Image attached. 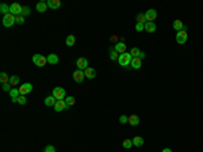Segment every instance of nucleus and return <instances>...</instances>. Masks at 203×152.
Instances as JSON below:
<instances>
[{
    "mask_svg": "<svg viewBox=\"0 0 203 152\" xmlns=\"http://www.w3.org/2000/svg\"><path fill=\"white\" fill-rule=\"evenodd\" d=\"M33 63H34L37 67H45L48 60H46V57H43L42 54H34V56H33Z\"/></svg>",
    "mask_w": 203,
    "mask_h": 152,
    "instance_id": "20e7f679",
    "label": "nucleus"
},
{
    "mask_svg": "<svg viewBox=\"0 0 203 152\" xmlns=\"http://www.w3.org/2000/svg\"><path fill=\"white\" fill-rule=\"evenodd\" d=\"M30 12H31L30 7H23V11H22V15H23V16H27V15H30Z\"/></svg>",
    "mask_w": 203,
    "mask_h": 152,
    "instance_id": "c9c22d12",
    "label": "nucleus"
},
{
    "mask_svg": "<svg viewBox=\"0 0 203 152\" xmlns=\"http://www.w3.org/2000/svg\"><path fill=\"white\" fill-rule=\"evenodd\" d=\"M140 53H141V50L138 48H133V49L130 50V54L133 57H140Z\"/></svg>",
    "mask_w": 203,
    "mask_h": 152,
    "instance_id": "2f4dec72",
    "label": "nucleus"
},
{
    "mask_svg": "<svg viewBox=\"0 0 203 152\" xmlns=\"http://www.w3.org/2000/svg\"><path fill=\"white\" fill-rule=\"evenodd\" d=\"M84 75H85V78H88V79H94L96 76V71H95V68L88 67L84 71Z\"/></svg>",
    "mask_w": 203,
    "mask_h": 152,
    "instance_id": "f3484780",
    "label": "nucleus"
},
{
    "mask_svg": "<svg viewBox=\"0 0 203 152\" xmlns=\"http://www.w3.org/2000/svg\"><path fill=\"white\" fill-rule=\"evenodd\" d=\"M136 30L138 33L142 31V30H145V25H142V23H137V25H136Z\"/></svg>",
    "mask_w": 203,
    "mask_h": 152,
    "instance_id": "e433bc0d",
    "label": "nucleus"
},
{
    "mask_svg": "<svg viewBox=\"0 0 203 152\" xmlns=\"http://www.w3.org/2000/svg\"><path fill=\"white\" fill-rule=\"evenodd\" d=\"M15 23H16V16H15V15H12L11 12L7 15H4V18H3L4 27H11V26H14Z\"/></svg>",
    "mask_w": 203,
    "mask_h": 152,
    "instance_id": "f03ea898",
    "label": "nucleus"
},
{
    "mask_svg": "<svg viewBox=\"0 0 203 152\" xmlns=\"http://www.w3.org/2000/svg\"><path fill=\"white\" fill-rule=\"evenodd\" d=\"M43 152H56V148H54L53 145H48V147L45 148V151H43Z\"/></svg>",
    "mask_w": 203,
    "mask_h": 152,
    "instance_id": "58836bf2",
    "label": "nucleus"
},
{
    "mask_svg": "<svg viewBox=\"0 0 203 152\" xmlns=\"http://www.w3.org/2000/svg\"><path fill=\"white\" fill-rule=\"evenodd\" d=\"M131 60H133V56L130 54V52L127 53V52H125V53L119 54V59H118V63L121 67H127V65H130L131 64Z\"/></svg>",
    "mask_w": 203,
    "mask_h": 152,
    "instance_id": "f257e3e1",
    "label": "nucleus"
},
{
    "mask_svg": "<svg viewBox=\"0 0 203 152\" xmlns=\"http://www.w3.org/2000/svg\"><path fill=\"white\" fill-rule=\"evenodd\" d=\"M0 11H1L4 15L10 14V6H7L6 3H1V4H0Z\"/></svg>",
    "mask_w": 203,
    "mask_h": 152,
    "instance_id": "b1692460",
    "label": "nucleus"
},
{
    "mask_svg": "<svg viewBox=\"0 0 203 152\" xmlns=\"http://www.w3.org/2000/svg\"><path fill=\"white\" fill-rule=\"evenodd\" d=\"M163 152H172V151L169 148H164V149H163Z\"/></svg>",
    "mask_w": 203,
    "mask_h": 152,
    "instance_id": "a19ab883",
    "label": "nucleus"
},
{
    "mask_svg": "<svg viewBox=\"0 0 203 152\" xmlns=\"http://www.w3.org/2000/svg\"><path fill=\"white\" fill-rule=\"evenodd\" d=\"M187 39H188V34H187V31H184V30L177 31V34H176V42L180 44V45H184V44L187 42Z\"/></svg>",
    "mask_w": 203,
    "mask_h": 152,
    "instance_id": "39448f33",
    "label": "nucleus"
},
{
    "mask_svg": "<svg viewBox=\"0 0 203 152\" xmlns=\"http://www.w3.org/2000/svg\"><path fill=\"white\" fill-rule=\"evenodd\" d=\"M76 67H77V69H80V71H85V69L88 68V60L85 59V57H80V59H77Z\"/></svg>",
    "mask_w": 203,
    "mask_h": 152,
    "instance_id": "0eeeda50",
    "label": "nucleus"
},
{
    "mask_svg": "<svg viewBox=\"0 0 203 152\" xmlns=\"http://www.w3.org/2000/svg\"><path fill=\"white\" fill-rule=\"evenodd\" d=\"M11 87H12V86H11L10 83H4V84H3V90H4V91H8V92H10L11 90H12Z\"/></svg>",
    "mask_w": 203,
    "mask_h": 152,
    "instance_id": "4c0bfd02",
    "label": "nucleus"
},
{
    "mask_svg": "<svg viewBox=\"0 0 203 152\" xmlns=\"http://www.w3.org/2000/svg\"><path fill=\"white\" fill-rule=\"evenodd\" d=\"M56 102H57V99L54 98L53 95H50V96H48V98H45V105H46V106H49V107H54Z\"/></svg>",
    "mask_w": 203,
    "mask_h": 152,
    "instance_id": "6ab92c4d",
    "label": "nucleus"
},
{
    "mask_svg": "<svg viewBox=\"0 0 203 152\" xmlns=\"http://www.w3.org/2000/svg\"><path fill=\"white\" fill-rule=\"evenodd\" d=\"M184 27H186V26L183 25V22L180 21V19H176V21L173 22V29H175L176 31H182V30H184Z\"/></svg>",
    "mask_w": 203,
    "mask_h": 152,
    "instance_id": "aec40b11",
    "label": "nucleus"
},
{
    "mask_svg": "<svg viewBox=\"0 0 203 152\" xmlns=\"http://www.w3.org/2000/svg\"><path fill=\"white\" fill-rule=\"evenodd\" d=\"M144 138L140 137V136H136V137L133 138V145H136V147H142L144 145Z\"/></svg>",
    "mask_w": 203,
    "mask_h": 152,
    "instance_id": "412c9836",
    "label": "nucleus"
},
{
    "mask_svg": "<svg viewBox=\"0 0 203 152\" xmlns=\"http://www.w3.org/2000/svg\"><path fill=\"white\" fill-rule=\"evenodd\" d=\"M65 103H67L68 107H70V106H73L75 103H76V99H75L73 96H67V98H65Z\"/></svg>",
    "mask_w": 203,
    "mask_h": 152,
    "instance_id": "bb28decb",
    "label": "nucleus"
},
{
    "mask_svg": "<svg viewBox=\"0 0 203 152\" xmlns=\"http://www.w3.org/2000/svg\"><path fill=\"white\" fill-rule=\"evenodd\" d=\"M119 122H121V124H127V122H129V117L127 116H121L119 117Z\"/></svg>",
    "mask_w": 203,
    "mask_h": 152,
    "instance_id": "f704fd0d",
    "label": "nucleus"
},
{
    "mask_svg": "<svg viewBox=\"0 0 203 152\" xmlns=\"http://www.w3.org/2000/svg\"><path fill=\"white\" fill-rule=\"evenodd\" d=\"M46 60H48V63H49L50 65H56V64H58L60 59H58V56H57V54L52 53V54H49V56L46 57Z\"/></svg>",
    "mask_w": 203,
    "mask_h": 152,
    "instance_id": "4468645a",
    "label": "nucleus"
},
{
    "mask_svg": "<svg viewBox=\"0 0 203 152\" xmlns=\"http://www.w3.org/2000/svg\"><path fill=\"white\" fill-rule=\"evenodd\" d=\"M53 96L57 99V101H61V99L67 98V92L62 87H54L53 88Z\"/></svg>",
    "mask_w": 203,
    "mask_h": 152,
    "instance_id": "7ed1b4c3",
    "label": "nucleus"
},
{
    "mask_svg": "<svg viewBox=\"0 0 203 152\" xmlns=\"http://www.w3.org/2000/svg\"><path fill=\"white\" fill-rule=\"evenodd\" d=\"M26 102H27V99H26L25 95H19V96H18V103H19V105H26Z\"/></svg>",
    "mask_w": 203,
    "mask_h": 152,
    "instance_id": "473e14b6",
    "label": "nucleus"
},
{
    "mask_svg": "<svg viewBox=\"0 0 203 152\" xmlns=\"http://www.w3.org/2000/svg\"><path fill=\"white\" fill-rule=\"evenodd\" d=\"M75 42H76V38H75V36H68L67 37V41H65V44H67L68 46H73Z\"/></svg>",
    "mask_w": 203,
    "mask_h": 152,
    "instance_id": "cd10ccee",
    "label": "nucleus"
},
{
    "mask_svg": "<svg viewBox=\"0 0 203 152\" xmlns=\"http://www.w3.org/2000/svg\"><path fill=\"white\" fill-rule=\"evenodd\" d=\"M129 124L131 126H137V125L140 124V117L133 114V116H129Z\"/></svg>",
    "mask_w": 203,
    "mask_h": 152,
    "instance_id": "a211bd4d",
    "label": "nucleus"
},
{
    "mask_svg": "<svg viewBox=\"0 0 203 152\" xmlns=\"http://www.w3.org/2000/svg\"><path fill=\"white\" fill-rule=\"evenodd\" d=\"M144 57H145V53H144V52H141V53H140V59H141V60H142Z\"/></svg>",
    "mask_w": 203,
    "mask_h": 152,
    "instance_id": "ea45409f",
    "label": "nucleus"
},
{
    "mask_svg": "<svg viewBox=\"0 0 203 152\" xmlns=\"http://www.w3.org/2000/svg\"><path fill=\"white\" fill-rule=\"evenodd\" d=\"M33 91V84L31 83H23V84L19 87V92H21V95H26L28 92Z\"/></svg>",
    "mask_w": 203,
    "mask_h": 152,
    "instance_id": "6e6552de",
    "label": "nucleus"
},
{
    "mask_svg": "<svg viewBox=\"0 0 203 152\" xmlns=\"http://www.w3.org/2000/svg\"><path fill=\"white\" fill-rule=\"evenodd\" d=\"M136 19H137V23H142V25L146 23V16H145V14H138L136 16Z\"/></svg>",
    "mask_w": 203,
    "mask_h": 152,
    "instance_id": "5701e85b",
    "label": "nucleus"
},
{
    "mask_svg": "<svg viewBox=\"0 0 203 152\" xmlns=\"http://www.w3.org/2000/svg\"><path fill=\"white\" fill-rule=\"evenodd\" d=\"M69 107L67 106V103H65V99H61V101H57L56 105H54V110L56 111H62V110H68Z\"/></svg>",
    "mask_w": 203,
    "mask_h": 152,
    "instance_id": "9d476101",
    "label": "nucleus"
},
{
    "mask_svg": "<svg viewBox=\"0 0 203 152\" xmlns=\"http://www.w3.org/2000/svg\"><path fill=\"white\" fill-rule=\"evenodd\" d=\"M156 29H157V26H156L154 22H146L145 23V31L146 33H154Z\"/></svg>",
    "mask_w": 203,
    "mask_h": 152,
    "instance_id": "dca6fc26",
    "label": "nucleus"
},
{
    "mask_svg": "<svg viewBox=\"0 0 203 152\" xmlns=\"http://www.w3.org/2000/svg\"><path fill=\"white\" fill-rule=\"evenodd\" d=\"M46 10H48V4H46V1H41V3L37 4V11H38V12H45Z\"/></svg>",
    "mask_w": 203,
    "mask_h": 152,
    "instance_id": "4be33fe9",
    "label": "nucleus"
},
{
    "mask_svg": "<svg viewBox=\"0 0 203 152\" xmlns=\"http://www.w3.org/2000/svg\"><path fill=\"white\" fill-rule=\"evenodd\" d=\"M16 23L18 25H23V23H25V16H23V15H18L16 16Z\"/></svg>",
    "mask_w": 203,
    "mask_h": 152,
    "instance_id": "72a5a7b5",
    "label": "nucleus"
},
{
    "mask_svg": "<svg viewBox=\"0 0 203 152\" xmlns=\"http://www.w3.org/2000/svg\"><path fill=\"white\" fill-rule=\"evenodd\" d=\"M46 4H48V7L52 8V10H58V8L61 7V1H60V0H48Z\"/></svg>",
    "mask_w": 203,
    "mask_h": 152,
    "instance_id": "ddd939ff",
    "label": "nucleus"
},
{
    "mask_svg": "<svg viewBox=\"0 0 203 152\" xmlns=\"http://www.w3.org/2000/svg\"><path fill=\"white\" fill-rule=\"evenodd\" d=\"M22 11H23V7H22L19 3H12L10 6V12L12 15H15V16H18V15H22Z\"/></svg>",
    "mask_w": 203,
    "mask_h": 152,
    "instance_id": "423d86ee",
    "label": "nucleus"
},
{
    "mask_svg": "<svg viewBox=\"0 0 203 152\" xmlns=\"http://www.w3.org/2000/svg\"><path fill=\"white\" fill-rule=\"evenodd\" d=\"M114 50H115V52H118V53H125V52H126V44L125 42H122V41H121V42H116L115 45H114Z\"/></svg>",
    "mask_w": 203,
    "mask_h": 152,
    "instance_id": "f8f14e48",
    "label": "nucleus"
},
{
    "mask_svg": "<svg viewBox=\"0 0 203 152\" xmlns=\"http://www.w3.org/2000/svg\"><path fill=\"white\" fill-rule=\"evenodd\" d=\"M11 86H18L19 84V76H16V75H12L10 78V81H8Z\"/></svg>",
    "mask_w": 203,
    "mask_h": 152,
    "instance_id": "a878e982",
    "label": "nucleus"
},
{
    "mask_svg": "<svg viewBox=\"0 0 203 152\" xmlns=\"http://www.w3.org/2000/svg\"><path fill=\"white\" fill-rule=\"evenodd\" d=\"M145 16H146V22H153L154 19L157 18V11L150 8V10H148L145 12Z\"/></svg>",
    "mask_w": 203,
    "mask_h": 152,
    "instance_id": "9b49d317",
    "label": "nucleus"
},
{
    "mask_svg": "<svg viewBox=\"0 0 203 152\" xmlns=\"http://www.w3.org/2000/svg\"><path fill=\"white\" fill-rule=\"evenodd\" d=\"M84 78H85L84 71H80V69L73 71V80L76 81V83H81V81L84 80Z\"/></svg>",
    "mask_w": 203,
    "mask_h": 152,
    "instance_id": "1a4fd4ad",
    "label": "nucleus"
},
{
    "mask_svg": "<svg viewBox=\"0 0 203 152\" xmlns=\"http://www.w3.org/2000/svg\"><path fill=\"white\" fill-rule=\"evenodd\" d=\"M10 78L11 76H8L7 74H6V72H1V74H0V80H1V83H8V81H10Z\"/></svg>",
    "mask_w": 203,
    "mask_h": 152,
    "instance_id": "c85d7f7f",
    "label": "nucleus"
},
{
    "mask_svg": "<svg viewBox=\"0 0 203 152\" xmlns=\"http://www.w3.org/2000/svg\"><path fill=\"white\" fill-rule=\"evenodd\" d=\"M110 59H111L112 61H115V60H118V59H119L118 52H115V50H114V48L111 49V53H110Z\"/></svg>",
    "mask_w": 203,
    "mask_h": 152,
    "instance_id": "7c9ffc66",
    "label": "nucleus"
},
{
    "mask_svg": "<svg viewBox=\"0 0 203 152\" xmlns=\"http://www.w3.org/2000/svg\"><path fill=\"white\" fill-rule=\"evenodd\" d=\"M130 65H131V68H134V69H140V68L142 67V61H141L140 57H133Z\"/></svg>",
    "mask_w": 203,
    "mask_h": 152,
    "instance_id": "2eb2a0df",
    "label": "nucleus"
},
{
    "mask_svg": "<svg viewBox=\"0 0 203 152\" xmlns=\"http://www.w3.org/2000/svg\"><path fill=\"white\" fill-rule=\"evenodd\" d=\"M123 148L125 149H129L133 147V140H129V138H126V140H123Z\"/></svg>",
    "mask_w": 203,
    "mask_h": 152,
    "instance_id": "c756f323",
    "label": "nucleus"
},
{
    "mask_svg": "<svg viewBox=\"0 0 203 152\" xmlns=\"http://www.w3.org/2000/svg\"><path fill=\"white\" fill-rule=\"evenodd\" d=\"M21 95V92H19V88H12L10 91V96L11 99H18V96Z\"/></svg>",
    "mask_w": 203,
    "mask_h": 152,
    "instance_id": "393cba45",
    "label": "nucleus"
}]
</instances>
